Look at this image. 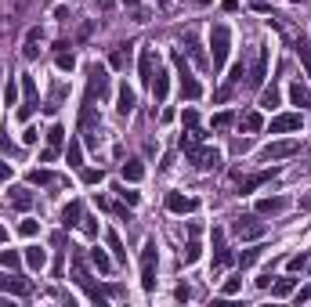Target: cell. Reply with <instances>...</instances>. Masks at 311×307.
Returning a JSON list of instances; mask_svg holds the SVG:
<instances>
[{"label":"cell","instance_id":"12","mask_svg":"<svg viewBox=\"0 0 311 307\" xmlns=\"http://www.w3.org/2000/svg\"><path fill=\"white\" fill-rule=\"evenodd\" d=\"M0 289L4 293H29V282H22V278H7V275H0Z\"/></svg>","mask_w":311,"mask_h":307},{"label":"cell","instance_id":"38","mask_svg":"<svg viewBox=\"0 0 311 307\" xmlns=\"http://www.w3.org/2000/svg\"><path fill=\"white\" fill-rule=\"evenodd\" d=\"M72 65H76V62H72V54L62 51V54H58V69H62V72H72Z\"/></svg>","mask_w":311,"mask_h":307},{"label":"cell","instance_id":"43","mask_svg":"<svg viewBox=\"0 0 311 307\" xmlns=\"http://www.w3.org/2000/svg\"><path fill=\"white\" fill-rule=\"evenodd\" d=\"M304 264H308V257L300 253V257H293V260H289V271H300V267H304Z\"/></svg>","mask_w":311,"mask_h":307},{"label":"cell","instance_id":"9","mask_svg":"<svg viewBox=\"0 0 311 307\" xmlns=\"http://www.w3.org/2000/svg\"><path fill=\"white\" fill-rule=\"evenodd\" d=\"M286 206H289L286 199H261L257 202V213H261V217H271V213H282Z\"/></svg>","mask_w":311,"mask_h":307},{"label":"cell","instance_id":"18","mask_svg":"<svg viewBox=\"0 0 311 307\" xmlns=\"http://www.w3.org/2000/svg\"><path fill=\"white\" fill-rule=\"evenodd\" d=\"M289 101H293V105H300V109H304L308 101H311V94H308L304 87H300V83H289Z\"/></svg>","mask_w":311,"mask_h":307},{"label":"cell","instance_id":"28","mask_svg":"<svg viewBox=\"0 0 311 307\" xmlns=\"http://www.w3.org/2000/svg\"><path fill=\"white\" fill-rule=\"evenodd\" d=\"M199 253H203V246H199L196 239H192V242L185 246V264H196V260H199Z\"/></svg>","mask_w":311,"mask_h":307},{"label":"cell","instance_id":"10","mask_svg":"<svg viewBox=\"0 0 311 307\" xmlns=\"http://www.w3.org/2000/svg\"><path fill=\"white\" fill-rule=\"evenodd\" d=\"M25 264H29L33 271H40V267L47 264V249H40V246H29V249H25Z\"/></svg>","mask_w":311,"mask_h":307},{"label":"cell","instance_id":"36","mask_svg":"<svg viewBox=\"0 0 311 307\" xmlns=\"http://www.w3.org/2000/svg\"><path fill=\"white\" fill-rule=\"evenodd\" d=\"M214 127L217 130H228V127H232V112H217L214 116Z\"/></svg>","mask_w":311,"mask_h":307},{"label":"cell","instance_id":"41","mask_svg":"<svg viewBox=\"0 0 311 307\" xmlns=\"http://www.w3.org/2000/svg\"><path fill=\"white\" fill-rule=\"evenodd\" d=\"M243 76H246V69H243V62H239V65H232V76H228V80H232V83H239Z\"/></svg>","mask_w":311,"mask_h":307},{"label":"cell","instance_id":"44","mask_svg":"<svg viewBox=\"0 0 311 307\" xmlns=\"http://www.w3.org/2000/svg\"><path fill=\"white\" fill-rule=\"evenodd\" d=\"M199 123V116H196V109H185V127H196Z\"/></svg>","mask_w":311,"mask_h":307},{"label":"cell","instance_id":"6","mask_svg":"<svg viewBox=\"0 0 311 307\" xmlns=\"http://www.w3.org/2000/svg\"><path fill=\"white\" fill-rule=\"evenodd\" d=\"M196 206H199V202L192 199V195H170V199H167V210L170 213H192Z\"/></svg>","mask_w":311,"mask_h":307},{"label":"cell","instance_id":"7","mask_svg":"<svg viewBox=\"0 0 311 307\" xmlns=\"http://www.w3.org/2000/svg\"><path fill=\"white\" fill-rule=\"evenodd\" d=\"M264 72H268V47H261V51H257V62H253V76H250L253 87H261V83H264Z\"/></svg>","mask_w":311,"mask_h":307},{"label":"cell","instance_id":"16","mask_svg":"<svg viewBox=\"0 0 311 307\" xmlns=\"http://www.w3.org/2000/svg\"><path fill=\"white\" fill-rule=\"evenodd\" d=\"M145 177V166L138 159H131V163H123V181H141Z\"/></svg>","mask_w":311,"mask_h":307},{"label":"cell","instance_id":"17","mask_svg":"<svg viewBox=\"0 0 311 307\" xmlns=\"http://www.w3.org/2000/svg\"><path fill=\"white\" fill-rule=\"evenodd\" d=\"M62 224H66V228L80 224V202H69V206L62 210Z\"/></svg>","mask_w":311,"mask_h":307},{"label":"cell","instance_id":"3","mask_svg":"<svg viewBox=\"0 0 311 307\" xmlns=\"http://www.w3.org/2000/svg\"><path fill=\"white\" fill-rule=\"evenodd\" d=\"M232 231L243 239V242H250V239H261L264 235V224H261V220H253V217H246V220H235Z\"/></svg>","mask_w":311,"mask_h":307},{"label":"cell","instance_id":"32","mask_svg":"<svg viewBox=\"0 0 311 307\" xmlns=\"http://www.w3.org/2000/svg\"><path fill=\"white\" fill-rule=\"evenodd\" d=\"M4 101H7V105H15V101H18V83H15V80H7V87H4Z\"/></svg>","mask_w":311,"mask_h":307},{"label":"cell","instance_id":"45","mask_svg":"<svg viewBox=\"0 0 311 307\" xmlns=\"http://www.w3.org/2000/svg\"><path fill=\"white\" fill-rule=\"evenodd\" d=\"M54 18H58V22H69V7H54Z\"/></svg>","mask_w":311,"mask_h":307},{"label":"cell","instance_id":"40","mask_svg":"<svg viewBox=\"0 0 311 307\" xmlns=\"http://www.w3.org/2000/svg\"><path fill=\"white\" fill-rule=\"evenodd\" d=\"M36 137H40V130H36V127H25L22 141H25V145H36Z\"/></svg>","mask_w":311,"mask_h":307},{"label":"cell","instance_id":"39","mask_svg":"<svg viewBox=\"0 0 311 307\" xmlns=\"http://www.w3.org/2000/svg\"><path fill=\"white\" fill-rule=\"evenodd\" d=\"M51 181V174H44V170H33L29 174V184H47Z\"/></svg>","mask_w":311,"mask_h":307},{"label":"cell","instance_id":"22","mask_svg":"<svg viewBox=\"0 0 311 307\" xmlns=\"http://www.w3.org/2000/svg\"><path fill=\"white\" fill-rule=\"evenodd\" d=\"M271 174H275V170H261V174H253V177H246V181H243V188H246V192L257 188V184H264V181L271 177Z\"/></svg>","mask_w":311,"mask_h":307},{"label":"cell","instance_id":"35","mask_svg":"<svg viewBox=\"0 0 311 307\" xmlns=\"http://www.w3.org/2000/svg\"><path fill=\"white\" fill-rule=\"evenodd\" d=\"M257 257H261V246H257V249H246V253L239 257V267H250V264H253Z\"/></svg>","mask_w":311,"mask_h":307},{"label":"cell","instance_id":"31","mask_svg":"<svg viewBox=\"0 0 311 307\" xmlns=\"http://www.w3.org/2000/svg\"><path fill=\"white\" fill-rule=\"evenodd\" d=\"M243 127H246V130H261V127H264V119H261V112H246V119H243Z\"/></svg>","mask_w":311,"mask_h":307},{"label":"cell","instance_id":"21","mask_svg":"<svg viewBox=\"0 0 311 307\" xmlns=\"http://www.w3.org/2000/svg\"><path fill=\"white\" fill-rule=\"evenodd\" d=\"M293 282H297V278H279V282L271 285V293H275V296H289V293H293Z\"/></svg>","mask_w":311,"mask_h":307},{"label":"cell","instance_id":"26","mask_svg":"<svg viewBox=\"0 0 311 307\" xmlns=\"http://www.w3.org/2000/svg\"><path fill=\"white\" fill-rule=\"evenodd\" d=\"M11 206H15V210H29V206H33V195H29V192H15Z\"/></svg>","mask_w":311,"mask_h":307},{"label":"cell","instance_id":"25","mask_svg":"<svg viewBox=\"0 0 311 307\" xmlns=\"http://www.w3.org/2000/svg\"><path fill=\"white\" fill-rule=\"evenodd\" d=\"M109 62H112V69H123V65L131 62V47H120V51H112V58H109Z\"/></svg>","mask_w":311,"mask_h":307},{"label":"cell","instance_id":"27","mask_svg":"<svg viewBox=\"0 0 311 307\" xmlns=\"http://www.w3.org/2000/svg\"><path fill=\"white\" fill-rule=\"evenodd\" d=\"M275 105H279V90H275V87H268V90L261 94V109H275Z\"/></svg>","mask_w":311,"mask_h":307},{"label":"cell","instance_id":"14","mask_svg":"<svg viewBox=\"0 0 311 307\" xmlns=\"http://www.w3.org/2000/svg\"><path fill=\"white\" fill-rule=\"evenodd\" d=\"M123 11H127V15H134V22H149V7L138 4V0H127Z\"/></svg>","mask_w":311,"mask_h":307},{"label":"cell","instance_id":"5","mask_svg":"<svg viewBox=\"0 0 311 307\" xmlns=\"http://www.w3.org/2000/svg\"><path fill=\"white\" fill-rule=\"evenodd\" d=\"M192 159H199L196 166H203V170H217L221 166V152L217 148H203V152H192Z\"/></svg>","mask_w":311,"mask_h":307},{"label":"cell","instance_id":"33","mask_svg":"<svg viewBox=\"0 0 311 307\" xmlns=\"http://www.w3.org/2000/svg\"><path fill=\"white\" fill-rule=\"evenodd\" d=\"M62 137H66V127H58V123H54V127L47 130V141H51V145H62Z\"/></svg>","mask_w":311,"mask_h":307},{"label":"cell","instance_id":"23","mask_svg":"<svg viewBox=\"0 0 311 307\" xmlns=\"http://www.w3.org/2000/svg\"><path fill=\"white\" fill-rule=\"evenodd\" d=\"M109 249L116 253V260H127V249H123V242H120V235H116V231H109Z\"/></svg>","mask_w":311,"mask_h":307},{"label":"cell","instance_id":"29","mask_svg":"<svg viewBox=\"0 0 311 307\" xmlns=\"http://www.w3.org/2000/svg\"><path fill=\"white\" fill-rule=\"evenodd\" d=\"M0 264H4V267H18V264H22V257H18L15 249H4V253H0Z\"/></svg>","mask_w":311,"mask_h":307},{"label":"cell","instance_id":"47","mask_svg":"<svg viewBox=\"0 0 311 307\" xmlns=\"http://www.w3.org/2000/svg\"><path fill=\"white\" fill-rule=\"evenodd\" d=\"M7 177H11V166H7V163H0V184H4Z\"/></svg>","mask_w":311,"mask_h":307},{"label":"cell","instance_id":"46","mask_svg":"<svg viewBox=\"0 0 311 307\" xmlns=\"http://www.w3.org/2000/svg\"><path fill=\"white\" fill-rule=\"evenodd\" d=\"M120 195H123L127 202H131V206H134V202H138V192H127V188H120Z\"/></svg>","mask_w":311,"mask_h":307},{"label":"cell","instance_id":"13","mask_svg":"<svg viewBox=\"0 0 311 307\" xmlns=\"http://www.w3.org/2000/svg\"><path fill=\"white\" fill-rule=\"evenodd\" d=\"M90 264H94L102 275H109V271H112V260H109V257H105V249H98V246L90 249Z\"/></svg>","mask_w":311,"mask_h":307},{"label":"cell","instance_id":"11","mask_svg":"<svg viewBox=\"0 0 311 307\" xmlns=\"http://www.w3.org/2000/svg\"><path fill=\"white\" fill-rule=\"evenodd\" d=\"M134 105H138L134 90H131V87H120V105H116V109H120V116H131V112H134Z\"/></svg>","mask_w":311,"mask_h":307},{"label":"cell","instance_id":"49","mask_svg":"<svg viewBox=\"0 0 311 307\" xmlns=\"http://www.w3.org/2000/svg\"><path fill=\"white\" fill-rule=\"evenodd\" d=\"M0 33H7V22H0Z\"/></svg>","mask_w":311,"mask_h":307},{"label":"cell","instance_id":"42","mask_svg":"<svg viewBox=\"0 0 311 307\" xmlns=\"http://www.w3.org/2000/svg\"><path fill=\"white\" fill-rule=\"evenodd\" d=\"M84 181L87 184H98V181H102V170H84Z\"/></svg>","mask_w":311,"mask_h":307},{"label":"cell","instance_id":"30","mask_svg":"<svg viewBox=\"0 0 311 307\" xmlns=\"http://www.w3.org/2000/svg\"><path fill=\"white\" fill-rule=\"evenodd\" d=\"M239 289H243V278H228V282L221 285V296H235Z\"/></svg>","mask_w":311,"mask_h":307},{"label":"cell","instance_id":"20","mask_svg":"<svg viewBox=\"0 0 311 307\" xmlns=\"http://www.w3.org/2000/svg\"><path fill=\"white\" fill-rule=\"evenodd\" d=\"M138 72H141V80H145V83H152V51H145V54H141Z\"/></svg>","mask_w":311,"mask_h":307},{"label":"cell","instance_id":"48","mask_svg":"<svg viewBox=\"0 0 311 307\" xmlns=\"http://www.w3.org/2000/svg\"><path fill=\"white\" fill-rule=\"evenodd\" d=\"M4 239H7V228H4V224H0V242H4Z\"/></svg>","mask_w":311,"mask_h":307},{"label":"cell","instance_id":"1","mask_svg":"<svg viewBox=\"0 0 311 307\" xmlns=\"http://www.w3.org/2000/svg\"><path fill=\"white\" fill-rule=\"evenodd\" d=\"M210 47H214V69H224L228 51H232V33H228V25H214V29H210Z\"/></svg>","mask_w":311,"mask_h":307},{"label":"cell","instance_id":"4","mask_svg":"<svg viewBox=\"0 0 311 307\" xmlns=\"http://www.w3.org/2000/svg\"><path fill=\"white\" fill-rule=\"evenodd\" d=\"M300 152V141H275L264 148V159H286V155H297Z\"/></svg>","mask_w":311,"mask_h":307},{"label":"cell","instance_id":"37","mask_svg":"<svg viewBox=\"0 0 311 307\" xmlns=\"http://www.w3.org/2000/svg\"><path fill=\"white\" fill-rule=\"evenodd\" d=\"M297 51H300V58H304V69H308V76H311V47H308L304 40H300V44H297Z\"/></svg>","mask_w":311,"mask_h":307},{"label":"cell","instance_id":"8","mask_svg":"<svg viewBox=\"0 0 311 307\" xmlns=\"http://www.w3.org/2000/svg\"><path fill=\"white\" fill-rule=\"evenodd\" d=\"M40 40H44L40 29H29V33H25V47H22V58H25V62H33L36 54H40V47H36Z\"/></svg>","mask_w":311,"mask_h":307},{"label":"cell","instance_id":"24","mask_svg":"<svg viewBox=\"0 0 311 307\" xmlns=\"http://www.w3.org/2000/svg\"><path fill=\"white\" fill-rule=\"evenodd\" d=\"M66 159H69V166H80V159H84V148H80V141H69Z\"/></svg>","mask_w":311,"mask_h":307},{"label":"cell","instance_id":"34","mask_svg":"<svg viewBox=\"0 0 311 307\" xmlns=\"http://www.w3.org/2000/svg\"><path fill=\"white\" fill-rule=\"evenodd\" d=\"M18 231H22L25 239H33L36 231H40V224H36V220H22V224H18Z\"/></svg>","mask_w":311,"mask_h":307},{"label":"cell","instance_id":"15","mask_svg":"<svg viewBox=\"0 0 311 307\" xmlns=\"http://www.w3.org/2000/svg\"><path fill=\"white\" fill-rule=\"evenodd\" d=\"M105 87H109V80H105V69H102V65H94V69H90V90L105 94Z\"/></svg>","mask_w":311,"mask_h":307},{"label":"cell","instance_id":"19","mask_svg":"<svg viewBox=\"0 0 311 307\" xmlns=\"http://www.w3.org/2000/svg\"><path fill=\"white\" fill-rule=\"evenodd\" d=\"M167 87H170V83H167V72H159L156 83H152V98L156 101H167Z\"/></svg>","mask_w":311,"mask_h":307},{"label":"cell","instance_id":"2","mask_svg":"<svg viewBox=\"0 0 311 307\" xmlns=\"http://www.w3.org/2000/svg\"><path fill=\"white\" fill-rule=\"evenodd\" d=\"M300 127H304V116H300V112H286V116H275V119H271V134H286V130H300Z\"/></svg>","mask_w":311,"mask_h":307}]
</instances>
